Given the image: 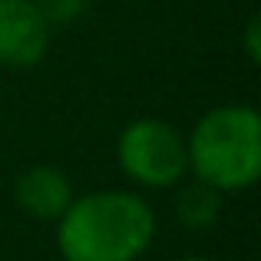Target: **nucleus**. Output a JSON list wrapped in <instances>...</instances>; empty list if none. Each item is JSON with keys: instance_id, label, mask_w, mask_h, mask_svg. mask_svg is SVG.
I'll list each match as a JSON object with an SVG mask.
<instances>
[{"instance_id": "obj_1", "label": "nucleus", "mask_w": 261, "mask_h": 261, "mask_svg": "<svg viewBox=\"0 0 261 261\" xmlns=\"http://www.w3.org/2000/svg\"><path fill=\"white\" fill-rule=\"evenodd\" d=\"M152 238V205L129 189L73 195L57 218V248L63 261H139Z\"/></svg>"}, {"instance_id": "obj_2", "label": "nucleus", "mask_w": 261, "mask_h": 261, "mask_svg": "<svg viewBox=\"0 0 261 261\" xmlns=\"http://www.w3.org/2000/svg\"><path fill=\"white\" fill-rule=\"evenodd\" d=\"M189 172L218 192H245L261 178V116L255 106H215L185 136Z\"/></svg>"}, {"instance_id": "obj_3", "label": "nucleus", "mask_w": 261, "mask_h": 261, "mask_svg": "<svg viewBox=\"0 0 261 261\" xmlns=\"http://www.w3.org/2000/svg\"><path fill=\"white\" fill-rule=\"evenodd\" d=\"M116 162L122 175L142 189H172L189 175L185 136L155 116L133 119L116 139Z\"/></svg>"}, {"instance_id": "obj_4", "label": "nucleus", "mask_w": 261, "mask_h": 261, "mask_svg": "<svg viewBox=\"0 0 261 261\" xmlns=\"http://www.w3.org/2000/svg\"><path fill=\"white\" fill-rule=\"evenodd\" d=\"M50 33L37 0H0V66L30 70L43 63Z\"/></svg>"}, {"instance_id": "obj_5", "label": "nucleus", "mask_w": 261, "mask_h": 261, "mask_svg": "<svg viewBox=\"0 0 261 261\" xmlns=\"http://www.w3.org/2000/svg\"><path fill=\"white\" fill-rule=\"evenodd\" d=\"M13 198L30 218L57 222L73 202V182L57 166H30L13 185Z\"/></svg>"}, {"instance_id": "obj_6", "label": "nucleus", "mask_w": 261, "mask_h": 261, "mask_svg": "<svg viewBox=\"0 0 261 261\" xmlns=\"http://www.w3.org/2000/svg\"><path fill=\"white\" fill-rule=\"evenodd\" d=\"M178 185H182V189H178V195H175V218L189 231L215 228L218 215H222V192L205 185V182H198V178L178 182Z\"/></svg>"}, {"instance_id": "obj_7", "label": "nucleus", "mask_w": 261, "mask_h": 261, "mask_svg": "<svg viewBox=\"0 0 261 261\" xmlns=\"http://www.w3.org/2000/svg\"><path fill=\"white\" fill-rule=\"evenodd\" d=\"M46 27H73L86 13V0H37Z\"/></svg>"}, {"instance_id": "obj_8", "label": "nucleus", "mask_w": 261, "mask_h": 261, "mask_svg": "<svg viewBox=\"0 0 261 261\" xmlns=\"http://www.w3.org/2000/svg\"><path fill=\"white\" fill-rule=\"evenodd\" d=\"M245 57H248L251 66L261 63V23H258V17H251L248 27H245Z\"/></svg>"}, {"instance_id": "obj_9", "label": "nucleus", "mask_w": 261, "mask_h": 261, "mask_svg": "<svg viewBox=\"0 0 261 261\" xmlns=\"http://www.w3.org/2000/svg\"><path fill=\"white\" fill-rule=\"evenodd\" d=\"M178 261H212V258H205V255H189V258H178Z\"/></svg>"}]
</instances>
